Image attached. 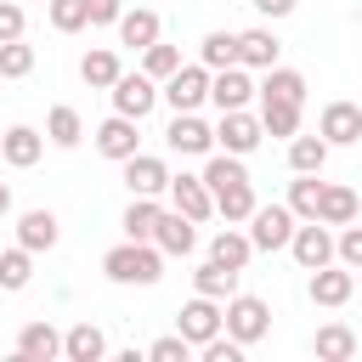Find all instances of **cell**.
Returning a JSON list of instances; mask_svg holds the SVG:
<instances>
[{"label":"cell","mask_w":362,"mask_h":362,"mask_svg":"<svg viewBox=\"0 0 362 362\" xmlns=\"http://www.w3.org/2000/svg\"><path fill=\"white\" fill-rule=\"evenodd\" d=\"M164 249L153 243V238H124V243H113L107 255H102V272H107V283H124V288H153L158 277H164Z\"/></svg>","instance_id":"cell-1"},{"label":"cell","mask_w":362,"mask_h":362,"mask_svg":"<svg viewBox=\"0 0 362 362\" xmlns=\"http://www.w3.org/2000/svg\"><path fill=\"white\" fill-rule=\"evenodd\" d=\"M294 226H300V215H294L288 204H255V215H249V243H255V255L288 249Z\"/></svg>","instance_id":"cell-2"},{"label":"cell","mask_w":362,"mask_h":362,"mask_svg":"<svg viewBox=\"0 0 362 362\" xmlns=\"http://www.w3.org/2000/svg\"><path fill=\"white\" fill-rule=\"evenodd\" d=\"M226 334L249 351V345H260L266 334H272V305L260 300V294H232L226 300Z\"/></svg>","instance_id":"cell-3"},{"label":"cell","mask_w":362,"mask_h":362,"mask_svg":"<svg viewBox=\"0 0 362 362\" xmlns=\"http://www.w3.org/2000/svg\"><path fill=\"white\" fill-rule=\"evenodd\" d=\"M209 79H215V68H204V62H181V68L164 79V102H170L175 113H198V107L209 102Z\"/></svg>","instance_id":"cell-4"},{"label":"cell","mask_w":362,"mask_h":362,"mask_svg":"<svg viewBox=\"0 0 362 362\" xmlns=\"http://www.w3.org/2000/svg\"><path fill=\"white\" fill-rule=\"evenodd\" d=\"M107 96H113V113H124V119H147V113L158 107L164 85H158L153 74H141V68H136V74H119Z\"/></svg>","instance_id":"cell-5"},{"label":"cell","mask_w":362,"mask_h":362,"mask_svg":"<svg viewBox=\"0 0 362 362\" xmlns=\"http://www.w3.org/2000/svg\"><path fill=\"white\" fill-rule=\"evenodd\" d=\"M260 136H266V124H260V113H249V107H226V113L215 119V141H221V153L249 158V153L260 147Z\"/></svg>","instance_id":"cell-6"},{"label":"cell","mask_w":362,"mask_h":362,"mask_svg":"<svg viewBox=\"0 0 362 362\" xmlns=\"http://www.w3.org/2000/svg\"><path fill=\"white\" fill-rule=\"evenodd\" d=\"M175 328L192 339V345H204V339H215L221 328H226V300H209V294H192L181 311H175Z\"/></svg>","instance_id":"cell-7"},{"label":"cell","mask_w":362,"mask_h":362,"mask_svg":"<svg viewBox=\"0 0 362 362\" xmlns=\"http://www.w3.org/2000/svg\"><path fill=\"white\" fill-rule=\"evenodd\" d=\"M288 255L300 260V272H317V266L339 260V255H334V232H328V221H300L294 238H288Z\"/></svg>","instance_id":"cell-8"},{"label":"cell","mask_w":362,"mask_h":362,"mask_svg":"<svg viewBox=\"0 0 362 362\" xmlns=\"http://www.w3.org/2000/svg\"><path fill=\"white\" fill-rule=\"evenodd\" d=\"M311 305H328V311H339L351 294H356V272L351 266H339V260H328V266H317L311 272Z\"/></svg>","instance_id":"cell-9"},{"label":"cell","mask_w":362,"mask_h":362,"mask_svg":"<svg viewBox=\"0 0 362 362\" xmlns=\"http://www.w3.org/2000/svg\"><path fill=\"white\" fill-rule=\"evenodd\" d=\"M260 96V85L249 79V68L243 62H232V68H215V79H209V102L226 113V107H249Z\"/></svg>","instance_id":"cell-10"},{"label":"cell","mask_w":362,"mask_h":362,"mask_svg":"<svg viewBox=\"0 0 362 362\" xmlns=\"http://www.w3.org/2000/svg\"><path fill=\"white\" fill-rule=\"evenodd\" d=\"M317 136L328 147H356L362 141V107L356 102H328L322 119H317Z\"/></svg>","instance_id":"cell-11"},{"label":"cell","mask_w":362,"mask_h":362,"mask_svg":"<svg viewBox=\"0 0 362 362\" xmlns=\"http://www.w3.org/2000/svg\"><path fill=\"white\" fill-rule=\"evenodd\" d=\"M136 124H141V119H124V113L102 119V124H96V153L113 158V164H124L130 153H141V130H136Z\"/></svg>","instance_id":"cell-12"},{"label":"cell","mask_w":362,"mask_h":362,"mask_svg":"<svg viewBox=\"0 0 362 362\" xmlns=\"http://www.w3.org/2000/svg\"><path fill=\"white\" fill-rule=\"evenodd\" d=\"M164 141H170V153H181V158H204V153L215 147V124H204L198 113H175L170 130H164Z\"/></svg>","instance_id":"cell-13"},{"label":"cell","mask_w":362,"mask_h":362,"mask_svg":"<svg viewBox=\"0 0 362 362\" xmlns=\"http://www.w3.org/2000/svg\"><path fill=\"white\" fill-rule=\"evenodd\" d=\"M124 187H130V198H158V192H170V164L153 158V153H130L124 158Z\"/></svg>","instance_id":"cell-14"},{"label":"cell","mask_w":362,"mask_h":362,"mask_svg":"<svg viewBox=\"0 0 362 362\" xmlns=\"http://www.w3.org/2000/svg\"><path fill=\"white\" fill-rule=\"evenodd\" d=\"M40 153H45V130H34V124H11V130H0V158H6L11 170H34Z\"/></svg>","instance_id":"cell-15"},{"label":"cell","mask_w":362,"mask_h":362,"mask_svg":"<svg viewBox=\"0 0 362 362\" xmlns=\"http://www.w3.org/2000/svg\"><path fill=\"white\" fill-rule=\"evenodd\" d=\"M170 209L192 215V221H209L215 215V192L204 175H170Z\"/></svg>","instance_id":"cell-16"},{"label":"cell","mask_w":362,"mask_h":362,"mask_svg":"<svg viewBox=\"0 0 362 362\" xmlns=\"http://www.w3.org/2000/svg\"><path fill=\"white\" fill-rule=\"evenodd\" d=\"M277 57H283V40H277L272 28H243V34H238V62H243L249 74L277 68Z\"/></svg>","instance_id":"cell-17"},{"label":"cell","mask_w":362,"mask_h":362,"mask_svg":"<svg viewBox=\"0 0 362 362\" xmlns=\"http://www.w3.org/2000/svg\"><path fill=\"white\" fill-rule=\"evenodd\" d=\"M57 238H62V221H57L51 209H23V215H17V243H23V249L45 255V249H57Z\"/></svg>","instance_id":"cell-18"},{"label":"cell","mask_w":362,"mask_h":362,"mask_svg":"<svg viewBox=\"0 0 362 362\" xmlns=\"http://www.w3.org/2000/svg\"><path fill=\"white\" fill-rule=\"evenodd\" d=\"M153 243H158L164 255H192V249H198V221H192V215H181V209H164V215H158Z\"/></svg>","instance_id":"cell-19"},{"label":"cell","mask_w":362,"mask_h":362,"mask_svg":"<svg viewBox=\"0 0 362 362\" xmlns=\"http://www.w3.org/2000/svg\"><path fill=\"white\" fill-rule=\"evenodd\" d=\"M17 356L23 362H51V356H62V334L40 317V322H23L17 328Z\"/></svg>","instance_id":"cell-20"},{"label":"cell","mask_w":362,"mask_h":362,"mask_svg":"<svg viewBox=\"0 0 362 362\" xmlns=\"http://www.w3.org/2000/svg\"><path fill=\"white\" fill-rule=\"evenodd\" d=\"M209 260H221V266H232V272H243L249 260H255V243H249V232H238L232 221L209 238Z\"/></svg>","instance_id":"cell-21"},{"label":"cell","mask_w":362,"mask_h":362,"mask_svg":"<svg viewBox=\"0 0 362 362\" xmlns=\"http://www.w3.org/2000/svg\"><path fill=\"white\" fill-rule=\"evenodd\" d=\"M62 356H68V362H102V356H107V334H102L96 322H74V328L62 334Z\"/></svg>","instance_id":"cell-22"},{"label":"cell","mask_w":362,"mask_h":362,"mask_svg":"<svg viewBox=\"0 0 362 362\" xmlns=\"http://www.w3.org/2000/svg\"><path fill=\"white\" fill-rule=\"evenodd\" d=\"M119 40H124L130 51H147L153 40H164V23H158V11H147V6L124 11V17H119Z\"/></svg>","instance_id":"cell-23"},{"label":"cell","mask_w":362,"mask_h":362,"mask_svg":"<svg viewBox=\"0 0 362 362\" xmlns=\"http://www.w3.org/2000/svg\"><path fill=\"white\" fill-rule=\"evenodd\" d=\"M119 74H124V68H119V51H113V45H96V51L79 57V79H85L90 90H113Z\"/></svg>","instance_id":"cell-24"},{"label":"cell","mask_w":362,"mask_h":362,"mask_svg":"<svg viewBox=\"0 0 362 362\" xmlns=\"http://www.w3.org/2000/svg\"><path fill=\"white\" fill-rule=\"evenodd\" d=\"M255 181H232V187H215V215L221 221H232V226H243L249 215H255Z\"/></svg>","instance_id":"cell-25"},{"label":"cell","mask_w":362,"mask_h":362,"mask_svg":"<svg viewBox=\"0 0 362 362\" xmlns=\"http://www.w3.org/2000/svg\"><path fill=\"white\" fill-rule=\"evenodd\" d=\"M260 124H266V136H277V141L300 136V102H283V96H260Z\"/></svg>","instance_id":"cell-26"},{"label":"cell","mask_w":362,"mask_h":362,"mask_svg":"<svg viewBox=\"0 0 362 362\" xmlns=\"http://www.w3.org/2000/svg\"><path fill=\"white\" fill-rule=\"evenodd\" d=\"M45 141H51V147H79V141H85V119H79V107L57 102V107L45 113Z\"/></svg>","instance_id":"cell-27"},{"label":"cell","mask_w":362,"mask_h":362,"mask_svg":"<svg viewBox=\"0 0 362 362\" xmlns=\"http://www.w3.org/2000/svg\"><path fill=\"white\" fill-rule=\"evenodd\" d=\"M328 141L322 136H288V170L294 175H322V164H328Z\"/></svg>","instance_id":"cell-28"},{"label":"cell","mask_w":362,"mask_h":362,"mask_svg":"<svg viewBox=\"0 0 362 362\" xmlns=\"http://www.w3.org/2000/svg\"><path fill=\"white\" fill-rule=\"evenodd\" d=\"M192 294L232 300V294H238V272H232V266H221V260H204V266L192 272Z\"/></svg>","instance_id":"cell-29"},{"label":"cell","mask_w":362,"mask_h":362,"mask_svg":"<svg viewBox=\"0 0 362 362\" xmlns=\"http://www.w3.org/2000/svg\"><path fill=\"white\" fill-rule=\"evenodd\" d=\"M311 351H317L322 362H351V356H356V334H351L345 322H322L317 339H311Z\"/></svg>","instance_id":"cell-30"},{"label":"cell","mask_w":362,"mask_h":362,"mask_svg":"<svg viewBox=\"0 0 362 362\" xmlns=\"http://www.w3.org/2000/svg\"><path fill=\"white\" fill-rule=\"evenodd\" d=\"M198 62H204V68H232V62H238V34H232V28H209V34L198 40Z\"/></svg>","instance_id":"cell-31"},{"label":"cell","mask_w":362,"mask_h":362,"mask_svg":"<svg viewBox=\"0 0 362 362\" xmlns=\"http://www.w3.org/2000/svg\"><path fill=\"white\" fill-rule=\"evenodd\" d=\"M260 96H283V102H300L305 107V74L300 68H266V79H260Z\"/></svg>","instance_id":"cell-32"},{"label":"cell","mask_w":362,"mask_h":362,"mask_svg":"<svg viewBox=\"0 0 362 362\" xmlns=\"http://www.w3.org/2000/svg\"><path fill=\"white\" fill-rule=\"evenodd\" d=\"M322 187H328V181H317V175H294L283 204H288L300 221H317V209H322Z\"/></svg>","instance_id":"cell-33"},{"label":"cell","mask_w":362,"mask_h":362,"mask_svg":"<svg viewBox=\"0 0 362 362\" xmlns=\"http://www.w3.org/2000/svg\"><path fill=\"white\" fill-rule=\"evenodd\" d=\"M356 209H362V204H356V192L328 181V187H322V209H317V221H328V226H351V221H356Z\"/></svg>","instance_id":"cell-34"},{"label":"cell","mask_w":362,"mask_h":362,"mask_svg":"<svg viewBox=\"0 0 362 362\" xmlns=\"http://www.w3.org/2000/svg\"><path fill=\"white\" fill-rule=\"evenodd\" d=\"M158 215H164L158 198H130L119 226H124V238H153V232H158Z\"/></svg>","instance_id":"cell-35"},{"label":"cell","mask_w":362,"mask_h":362,"mask_svg":"<svg viewBox=\"0 0 362 362\" xmlns=\"http://www.w3.org/2000/svg\"><path fill=\"white\" fill-rule=\"evenodd\" d=\"M28 277H34V249H23V243H11L6 255H0V288H28Z\"/></svg>","instance_id":"cell-36"},{"label":"cell","mask_w":362,"mask_h":362,"mask_svg":"<svg viewBox=\"0 0 362 362\" xmlns=\"http://www.w3.org/2000/svg\"><path fill=\"white\" fill-rule=\"evenodd\" d=\"M198 175L209 181V192H215V187H232V181H249V170H243L238 153H209V164H204Z\"/></svg>","instance_id":"cell-37"},{"label":"cell","mask_w":362,"mask_h":362,"mask_svg":"<svg viewBox=\"0 0 362 362\" xmlns=\"http://www.w3.org/2000/svg\"><path fill=\"white\" fill-rule=\"evenodd\" d=\"M175 68H181V45H164V40H153V45L141 51V74H153L158 85H164Z\"/></svg>","instance_id":"cell-38"},{"label":"cell","mask_w":362,"mask_h":362,"mask_svg":"<svg viewBox=\"0 0 362 362\" xmlns=\"http://www.w3.org/2000/svg\"><path fill=\"white\" fill-rule=\"evenodd\" d=\"M34 74V45L28 40H6L0 45V79H28Z\"/></svg>","instance_id":"cell-39"},{"label":"cell","mask_w":362,"mask_h":362,"mask_svg":"<svg viewBox=\"0 0 362 362\" xmlns=\"http://www.w3.org/2000/svg\"><path fill=\"white\" fill-rule=\"evenodd\" d=\"M45 17H51V28H57V34H79V28L90 23L85 0H45Z\"/></svg>","instance_id":"cell-40"},{"label":"cell","mask_w":362,"mask_h":362,"mask_svg":"<svg viewBox=\"0 0 362 362\" xmlns=\"http://www.w3.org/2000/svg\"><path fill=\"white\" fill-rule=\"evenodd\" d=\"M192 351H198V345L175 328V334H164V339H153V345H147V362H187Z\"/></svg>","instance_id":"cell-41"},{"label":"cell","mask_w":362,"mask_h":362,"mask_svg":"<svg viewBox=\"0 0 362 362\" xmlns=\"http://www.w3.org/2000/svg\"><path fill=\"white\" fill-rule=\"evenodd\" d=\"M334 255H339V266L362 272V226H356V221H351V226H339V238H334Z\"/></svg>","instance_id":"cell-42"},{"label":"cell","mask_w":362,"mask_h":362,"mask_svg":"<svg viewBox=\"0 0 362 362\" xmlns=\"http://www.w3.org/2000/svg\"><path fill=\"white\" fill-rule=\"evenodd\" d=\"M28 17H23V0H0V45L6 40H23Z\"/></svg>","instance_id":"cell-43"},{"label":"cell","mask_w":362,"mask_h":362,"mask_svg":"<svg viewBox=\"0 0 362 362\" xmlns=\"http://www.w3.org/2000/svg\"><path fill=\"white\" fill-rule=\"evenodd\" d=\"M85 11H90V28H119L124 0H85Z\"/></svg>","instance_id":"cell-44"},{"label":"cell","mask_w":362,"mask_h":362,"mask_svg":"<svg viewBox=\"0 0 362 362\" xmlns=\"http://www.w3.org/2000/svg\"><path fill=\"white\" fill-rule=\"evenodd\" d=\"M249 6H255L260 17H288V11L300 6V0H249Z\"/></svg>","instance_id":"cell-45"},{"label":"cell","mask_w":362,"mask_h":362,"mask_svg":"<svg viewBox=\"0 0 362 362\" xmlns=\"http://www.w3.org/2000/svg\"><path fill=\"white\" fill-rule=\"evenodd\" d=\"M0 215H11V187L0 181Z\"/></svg>","instance_id":"cell-46"},{"label":"cell","mask_w":362,"mask_h":362,"mask_svg":"<svg viewBox=\"0 0 362 362\" xmlns=\"http://www.w3.org/2000/svg\"><path fill=\"white\" fill-rule=\"evenodd\" d=\"M356 283H362V272H356Z\"/></svg>","instance_id":"cell-47"}]
</instances>
